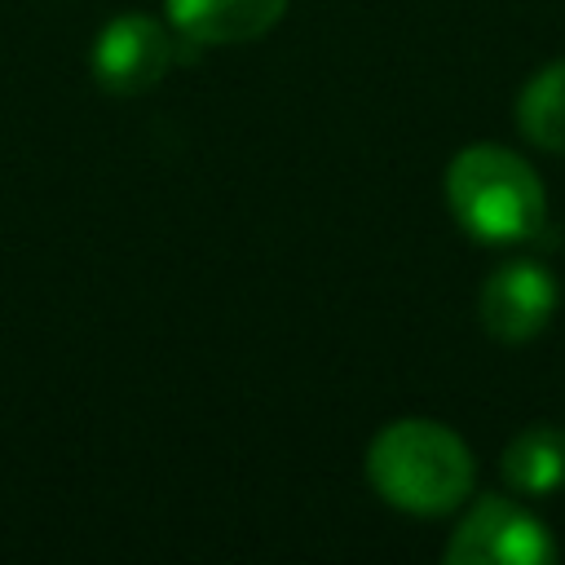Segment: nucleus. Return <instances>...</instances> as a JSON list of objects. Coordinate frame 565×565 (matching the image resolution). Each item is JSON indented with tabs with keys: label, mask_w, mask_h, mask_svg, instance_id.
Returning a JSON list of instances; mask_svg holds the SVG:
<instances>
[{
	"label": "nucleus",
	"mask_w": 565,
	"mask_h": 565,
	"mask_svg": "<svg viewBox=\"0 0 565 565\" xmlns=\"http://www.w3.org/2000/svg\"><path fill=\"white\" fill-rule=\"evenodd\" d=\"M282 13L287 0H168V18L190 44L260 40Z\"/></svg>",
	"instance_id": "6"
},
{
	"label": "nucleus",
	"mask_w": 565,
	"mask_h": 565,
	"mask_svg": "<svg viewBox=\"0 0 565 565\" xmlns=\"http://www.w3.org/2000/svg\"><path fill=\"white\" fill-rule=\"evenodd\" d=\"M366 481L411 516H441L472 494L477 463L455 428L437 419H393L366 450Z\"/></svg>",
	"instance_id": "1"
},
{
	"label": "nucleus",
	"mask_w": 565,
	"mask_h": 565,
	"mask_svg": "<svg viewBox=\"0 0 565 565\" xmlns=\"http://www.w3.org/2000/svg\"><path fill=\"white\" fill-rule=\"evenodd\" d=\"M172 35L146 18V13H124L115 22L102 26L97 44H93V75L102 88L119 93V97H132V93H146L154 88L168 66H172Z\"/></svg>",
	"instance_id": "5"
},
{
	"label": "nucleus",
	"mask_w": 565,
	"mask_h": 565,
	"mask_svg": "<svg viewBox=\"0 0 565 565\" xmlns=\"http://www.w3.org/2000/svg\"><path fill=\"white\" fill-rule=\"evenodd\" d=\"M446 203L455 221L490 247L530 243L547 221L539 172L508 146H463L446 168Z\"/></svg>",
	"instance_id": "2"
},
{
	"label": "nucleus",
	"mask_w": 565,
	"mask_h": 565,
	"mask_svg": "<svg viewBox=\"0 0 565 565\" xmlns=\"http://www.w3.org/2000/svg\"><path fill=\"white\" fill-rule=\"evenodd\" d=\"M516 128L530 146L565 154V57L539 66L516 97Z\"/></svg>",
	"instance_id": "8"
},
{
	"label": "nucleus",
	"mask_w": 565,
	"mask_h": 565,
	"mask_svg": "<svg viewBox=\"0 0 565 565\" xmlns=\"http://www.w3.org/2000/svg\"><path fill=\"white\" fill-rule=\"evenodd\" d=\"M450 565H552V530L508 494H481L446 543Z\"/></svg>",
	"instance_id": "3"
},
{
	"label": "nucleus",
	"mask_w": 565,
	"mask_h": 565,
	"mask_svg": "<svg viewBox=\"0 0 565 565\" xmlns=\"http://www.w3.org/2000/svg\"><path fill=\"white\" fill-rule=\"evenodd\" d=\"M503 481L516 494L547 499L565 486V428L561 424H525L499 459Z\"/></svg>",
	"instance_id": "7"
},
{
	"label": "nucleus",
	"mask_w": 565,
	"mask_h": 565,
	"mask_svg": "<svg viewBox=\"0 0 565 565\" xmlns=\"http://www.w3.org/2000/svg\"><path fill=\"white\" fill-rule=\"evenodd\" d=\"M556 300H561V291H556V274L547 265L508 260L486 278V287L477 296V313L494 340L525 344L552 322Z\"/></svg>",
	"instance_id": "4"
}]
</instances>
